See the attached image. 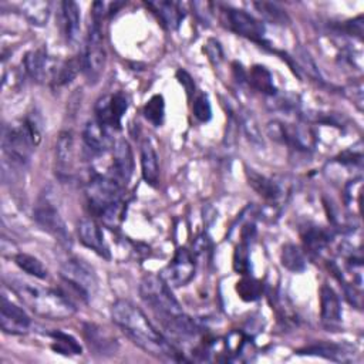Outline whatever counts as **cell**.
<instances>
[{"instance_id":"6da1fadb","label":"cell","mask_w":364,"mask_h":364,"mask_svg":"<svg viewBox=\"0 0 364 364\" xmlns=\"http://www.w3.org/2000/svg\"><path fill=\"white\" fill-rule=\"evenodd\" d=\"M111 318L117 327L148 354L172 361H182L179 350L149 321L145 313L132 301L118 299L111 306Z\"/></svg>"},{"instance_id":"7a4b0ae2","label":"cell","mask_w":364,"mask_h":364,"mask_svg":"<svg viewBox=\"0 0 364 364\" xmlns=\"http://www.w3.org/2000/svg\"><path fill=\"white\" fill-rule=\"evenodd\" d=\"M9 286L24 306L44 318L64 320L70 318L77 311L74 303L55 289L44 287L18 277L10 279Z\"/></svg>"},{"instance_id":"3957f363","label":"cell","mask_w":364,"mask_h":364,"mask_svg":"<svg viewBox=\"0 0 364 364\" xmlns=\"http://www.w3.org/2000/svg\"><path fill=\"white\" fill-rule=\"evenodd\" d=\"M124 189L109 175H94L85 188L88 205L105 223L115 225L119 220L124 205Z\"/></svg>"},{"instance_id":"277c9868","label":"cell","mask_w":364,"mask_h":364,"mask_svg":"<svg viewBox=\"0 0 364 364\" xmlns=\"http://www.w3.org/2000/svg\"><path fill=\"white\" fill-rule=\"evenodd\" d=\"M1 141L6 156L16 165H26L41 141V131L36 119L26 118L18 124L6 125Z\"/></svg>"},{"instance_id":"5b68a950","label":"cell","mask_w":364,"mask_h":364,"mask_svg":"<svg viewBox=\"0 0 364 364\" xmlns=\"http://www.w3.org/2000/svg\"><path fill=\"white\" fill-rule=\"evenodd\" d=\"M139 296L142 301L154 311L164 327L183 314L181 304L171 291V287L159 274H146L141 280Z\"/></svg>"},{"instance_id":"8992f818","label":"cell","mask_w":364,"mask_h":364,"mask_svg":"<svg viewBox=\"0 0 364 364\" xmlns=\"http://www.w3.org/2000/svg\"><path fill=\"white\" fill-rule=\"evenodd\" d=\"M105 47H104V34L101 28V20L92 18V23L88 27L85 48L82 61V70L87 74L90 81H97L105 67Z\"/></svg>"},{"instance_id":"52a82bcc","label":"cell","mask_w":364,"mask_h":364,"mask_svg":"<svg viewBox=\"0 0 364 364\" xmlns=\"http://www.w3.org/2000/svg\"><path fill=\"white\" fill-rule=\"evenodd\" d=\"M33 216H34V220L37 222V225L44 232L51 235L60 245H63L65 247L71 245V239H70V233L67 230L65 222H64L58 208L48 198V195H43L38 199V202L33 210Z\"/></svg>"},{"instance_id":"ba28073f","label":"cell","mask_w":364,"mask_h":364,"mask_svg":"<svg viewBox=\"0 0 364 364\" xmlns=\"http://www.w3.org/2000/svg\"><path fill=\"white\" fill-rule=\"evenodd\" d=\"M266 131L273 141L286 144L294 149L309 151L314 146L313 132L307 127L284 124L282 121H270Z\"/></svg>"},{"instance_id":"9c48e42d","label":"cell","mask_w":364,"mask_h":364,"mask_svg":"<svg viewBox=\"0 0 364 364\" xmlns=\"http://www.w3.org/2000/svg\"><path fill=\"white\" fill-rule=\"evenodd\" d=\"M222 16L226 26L236 34L256 43L263 41L266 28H264V24L260 20H257L255 16L249 14L245 10H239L233 7H223Z\"/></svg>"},{"instance_id":"30bf717a","label":"cell","mask_w":364,"mask_h":364,"mask_svg":"<svg viewBox=\"0 0 364 364\" xmlns=\"http://www.w3.org/2000/svg\"><path fill=\"white\" fill-rule=\"evenodd\" d=\"M60 274H61L63 280L68 286H71L78 294H81V299H84V300L90 299L97 289L95 274L81 260L70 259V260L64 262L61 266Z\"/></svg>"},{"instance_id":"8fae6325","label":"cell","mask_w":364,"mask_h":364,"mask_svg":"<svg viewBox=\"0 0 364 364\" xmlns=\"http://www.w3.org/2000/svg\"><path fill=\"white\" fill-rule=\"evenodd\" d=\"M195 274V262L189 250L179 247L173 259L162 269L159 276L169 287H181L191 282Z\"/></svg>"},{"instance_id":"7c38bea8","label":"cell","mask_w":364,"mask_h":364,"mask_svg":"<svg viewBox=\"0 0 364 364\" xmlns=\"http://www.w3.org/2000/svg\"><path fill=\"white\" fill-rule=\"evenodd\" d=\"M128 108L127 95L121 91L100 98L95 104V118L108 129H121V121Z\"/></svg>"},{"instance_id":"4fadbf2b","label":"cell","mask_w":364,"mask_h":364,"mask_svg":"<svg viewBox=\"0 0 364 364\" xmlns=\"http://www.w3.org/2000/svg\"><path fill=\"white\" fill-rule=\"evenodd\" d=\"M134 173V155L127 139L119 138L112 145V165L109 176L127 186Z\"/></svg>"},{"instance_id":"5bb4252c","label":"cell","mask_w":364,"mask_h":364,"mask_svg":"<svg viewBox=\"0 0 364 364\" xmlns=\"http://www.w3.org/2000/svg\"><path fill=\"white\" fill-rule=\"evenodd\" d=\"M31 320L28 314L18 307L17 304L11 303L6 296H1L0 304V326L1 330L11 336H18L27 333L30 328Z\"/></svg>"},{"instance_id":"9a60e30c","label":"cell","mask_w":364,"mask_h":364,"mask_svg":"<svg viewBox=\"0 0 364 364\" xmlns=\"http://www.w3.org/2000/svg\"><path fill=\"white\" fill-rule=\"evenodd\" d=\"M78 237L81 243L95 252L98 256L108 259L109 257V247L105 242L104 233L100 225L92 219H82L78 223Z\"/></svg>"},{"instance_id":"2e32d148","label":"cell","mask_w":364,"mask_h":364,"mask_svg":"<svg viewBox=\"0 0 364 364\" xmlns=\"http://www.w3.org/2000/svg\"><path fill=\"white\" fill-rule=\"evenodd\" d=\"M82 141L87 148L95 154H104L114 145L108 128L102 125L97 118L87 121L82 131Z\"/></svg>"},{"instance_id":"e0dca14e","label":"cell","mask_w":364,"mask_h":364,"mask_svg":"<svg viewBox=\"0 0 364 364\" xmlns=\"http://www.w3.org/2000/svg\"><path fill=\"white\" fill-rule=\"evenodd\" d=\"M84 337L90 350H92L94 354L112 355L117 351V340L109 333H107L105 328L97 324H84Z\"/></svg>"},{"instance_id":"ac0fdd59","label":"cell","mask_w":364,"mask_h":364,"mask_svg":"<svg viewBox=\"0 0 364 364\" xmlns=\"http://www.w3.org/2000/svg\"><path fill=\"white\" fill-rule=\"evenodd\" d=\"M54 61L55 60H51L44 48H36L26 54L24 67H26L27 74L34 81L44 82L46 80L50 81V78H51Z\"/></svg>"},{"instance_id":"d6986e66","label":"cell","mask_w":364,"mask_h":364,"mask_svg":"<svg viewBox=\"0 0 364 364\" xmlns=\"http://www.w3.org/2000/svg\"><path fill=\"white\" fill-rule=\"evenodd\" d=\"M75 158L74 135L71 131H63L55 142V169L60 175L68 176L73 172Z\"/></svg>"},{"instance_id":"ffe728a7","label":"cell","mask_w":364,"mask_h":364,"mask_svg":"<svg viewBox=\"0 0 364 364\" xmlns=\"http://www.w3.org/2000/svg\"><path fill=\"white\" fill-rule=\"evenodd\" d=\"M320 316L327 326H337L341 321L340 299L328 284L320 287Z\"/></svg>"},{"instance_id":"44dd1931","label":"cell","mask_w":364,"mask_h":364,"mask_svg":"<svg viewBox=\"0 0 364 364\" xmlns=\"http://www.w3.org/2000/svg\"><path fill=\"white\" fill-rule=\"evenodd\" d=\"M299 354H306V355H316V357H323L331 361H338V363H348L353 360L354 353L347 350L344 346L334 344V343H316L310 344L304 348H300L297 351Z\"/></svg>"},{"instance_id":"7402d4cb","label":"cell","mask_w":364,"mask_h":364,"mask_svg":"<svg viewBox=\"0 0 364 364\" xmlns=\"http://www.w3.org/2000/svg\"><path fill=\"white\" fill-rule=\"evenodd\" d=\"M141 172L144 181L149 186H156L159 182V164L158 155L149 139H144L141 144Z\"/></svg>"},{"instance_id":"603a6c76","label":"cell","mask_w":364,"mask_h":364,"mask_svg":"<svg viewBox=\"0 0 364 364\" xmlns=\"http://www.w3.org/2000/svg\"><path fill=\"white\" fill-rule=\"evenodd\" d=\"M246 178L249 186L262 198L267 200H277L282 196L280 186L270 178L256 172L255 169H246Z\"/></svg>"},{"instance_id":"cb8c5ba5","label":"cell","mask_w":364,"mask_h":364,"mask_svg":"<svg viewBox=\"0 0 364 364\" xmlns=\"http://www.w3.org/2000/svg\"><path fill=\"white\" fill-rule=\"evenodd\" d=\"M148 7L152 9V11L159 17L162 24L171 30L178 28L185 16L182 4L175 1H149Z\"/></svg>"},{"instance_id":"d4e9b609","label":"cell","mask_w":364,"mask_h":364,"mask_svg":"<svg viewBox=\"0 0 364 364\" xmlns=\"http://www.w3.org/2000/svg\"><path fill=\"white\" fill-rule=\"evenodd\" d=\"M61 11L65 38L68 43H75L80 34V7L75 1L65 0L61 3Z\"/></svg>"},{"instance_id":"484cf974","label":"cell","mask_w":364,"mask_h":364,"mask_svg":"<svg viewBox=\"0 0 364 364\" xmlns=\"http://www.w3.org/2000/svg\"><path fill=\"white\" fill-rule=\"evenodd\" d=\"M246 80L252 88H255L256 91H259L264 95L273 97L276 94V87L273 82L272 73L264 65H260V64L253 65L247 71Z\"/></svg>"},{"instance_id":"4316f807","label":"cell","mask_w":364,"mask_h":364,"mask_svg":"<svg viewBox=\"0 0 364 364\" xmlns=\"http://www.w3.org/2000/svg\"><path fill=\"white\" fill-rule=\"evenodd\" d=\"M280 263L284 269L300 273L306 269V257L303 250L294 243H286L280 252Z\"/></svg>"},{"instance_id":"83f0119b","label":"cell","mask_w":364,"mask_h":364,"mask_svg":"<svg viewBox=\"0 0 364 364\" xmlns=\"http://www.w3.org/2000/svg\"><path fill=\"white\" fill-rule=\"evenodd\" d=\"M13 259H14L16 266H17L20 270H23L24 273H27V274H30V276H33V277H36V279L43 280V279H46V277L48 276V272H47V269L44 267V264H43L37 257H34V256H31V255H27V253H16V255L13 256Z\"/></svg>"},{"instance_id":"f1b7e54d","label":"cell","mask_w":364,"mask_h":364,"mask_svg":"<svg viewBox=\"0 0 364 364\" xmlns=\"http://www.w3.org/2000/svg\"><path fill=\"white\" fill-rule=\"evenodd\" d=\"M21 13L24 17L34 26L47 24L50 16V3L48 1H27L21 4Z\"/></svg>"},{"instance_id":"f546056e","label":"cell","mask_w":364,"mask_h":364,"mask_svg":"<svg viewBox=\"0 0 364 364\" xmlns=\"http://www.w3.org/2000/svg\"><path fill=\"white\" fill-rule=\"evenodd\" d=\"M257 13L272 24L284 26L289 23V16L284 9H282L277 3L272 1H255L253 3Z\"/></svg>"},{"instance_id":"4dcf8cb0","label":"cell","mask_w":364,"mask_h":364,"mask_svg":"<svg viewBox=\"0 0 364 364\" xmlns=\"http://www.w3.org/2000/svg\"><path fill=\"white\" fill-rule=\"evenodd\" d=\"M328 235L326 230L320 228H309L303 233V243L304 247L311 253V255H320L328 245Z\"/></svg>"},{"instance_id":"1f68e13d","label":"cell","mask_w":364,"mask_h":364,"mask_svg":"<svg viewBox=\"0 0 364 364\" xmlns=\"http://www.w3.org/2000/svg\"><path fill=\"white\" fill-rule=\"evenodd\" d=\"M50 336L53 338L51 348L54 351L64 354V355L81 354V346L73 336L63 333V331H53V333H50Z\"/></svg>"},{"instance_id":"d6a6232c","label":"cell","mask_w":364,"mask_h":364,"mask_svg":"<svg viewBox=\"0 0 364 364\" xmlns=\"http://www.w3.org/2000/svg\"><path fill=\"white\" fill-rule=\"evenodd\" d=\"M144 117L154 127H161L165 118V101L161 94L152 95L144 107Z\"/></svg>"},{"instance_id":"836d02e7","label":"cell","mask_w":364,"mask_h":364,"mask_svg":"<svg viewBox=\"0 0 364 364\" xmlns=\"http://www.w3.org/2000/svg\"><path fill=\"white\" fill-rule=\"evenodd\" d=\"M236 291L242 300L255 301L262 296L263 286L262 282L243 274V277L236 283Z\"/></svg>"},{"instance_id":"e575fe53","label":"cell","mask_w":364,"mask_h":364,"mask_svg":"<svg viewBox=\"0 0 364 364\" xmlns=\"http://www.w3.org/2000/svg\"><path fill=\"white\" fill-rule=\"evenodd\" d=\"M240 124H242V129H243L246 138L253 145H263V138H262L259 125L256 122V118L252 115V112L243 111L240 114Z\"/></svg>"},{"instance_id":"d590c367","label":"cell","mask_w":364,"mask_h":364,"mask_svg":"<svg viewBox=\"0 0 364 364\" xmlns=\"http://www.w3.org/2000/svg\"><path fill=\"white\" fill-rule=\"evenodd\" d=\"M233 269L239 274H247L250 270V256H249V243L242 242L236 246L233 253Z\"/></svg>"},{"instance_id":"8d00e7d4","label":"cell","mask_w":364,"mask_h":364,"mask_svg":"<svg viewBox=\"0 0 364 364\" xmlns=\"http://www.w3.org/2000/svg\"><path fill=\"white\" fill-rule=\"evenodd\" d=\"M192 112H193L195 118L200 122H208L212 118V107H210V101L206 94H199L193 100Z\"/></svg>"},{"instance_id":"74e56055","label":"cell","mask_w":364,"mask_h":364,"mask_svg":"<svg viewBox=\"0 0 364 364\" xmlns=\"http://www.w3.org/2000/svg\"><path fill=\"white\" fill-rule=\"evenodd\" d=\"M203 51L206 53L208 58L210 60L212 64H219L222 60H223V51H222V47L219 44V41L210 38L206 41L205 47H203Z\"/></svg>"},{"instance_id":"f35d334b","label":"cell","mask_w":364,"mask_h":364,"mask_svg":"<svg viewBox=\"0 0 364 364\" xmlns=\"http://www.w3.org/2000/svg\"><path fill=\"white\" fill-rule=\"evenodd\" d=\"M176 78H178L179 84L185 88V92H186L188 98H191L193 95V92H195V82H193L192 77L185 70H179L176 73Z\"/></svg>"},{"instance_id":"ab89813d","label":"cell","mask_w":364,"mask_h":364,"mask_svg":"<svg viewBox=\"0 0 364 364\" xmlns=\"http://www.w3.org/2000/svg\"><path fill=\"white\" fill-rule=\"evenodd\" d=\"M340 158H343V159H338V161L346 162V164H361V159H363L361 148H358V149L355 151V149H353V146H351L348 151L343 152Z\"/></svg>"},{"instance_id":"60d3db41","label":"cell","mask_w":364,"mask_h":364,"mask_svg":"<svg viewBox=\"0 0 364 364\" xmlns=\"http://www.w3.org/2000/svg\"><path fill=\"white\" fill-rule=\"evenodd\" d=\"M347 31L351 36H357L360 40L363 38V16L361 14L347 23Z\"/></svg>"}]
</instances>
